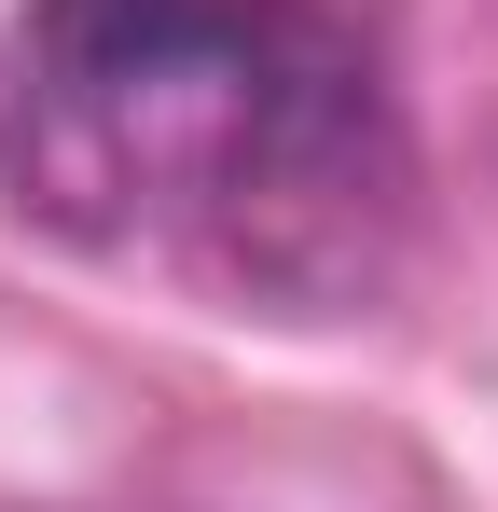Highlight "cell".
Instances as JSON below:
<instances>
[{
    "instance_id": "6da1fadb",
    "label": "cell",
    "mask_w": 498,
    "mask_h": 512,
    "mask_svg": "<svg viewBox=\"0 0 498 512\" xmlns=\"http://www.w3.org/2000/svg\"><path fill=\"white\" fill-rule=\"evenodd\" d=\"M0 194L332 319L402 250L415 153L332 0H28L0 28Z\"/></svg>"
}]
</instances>
